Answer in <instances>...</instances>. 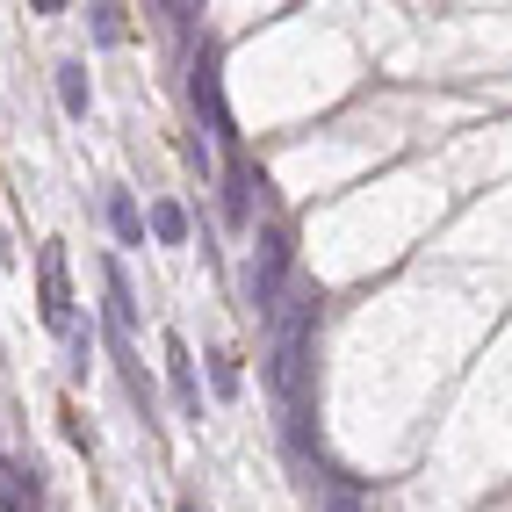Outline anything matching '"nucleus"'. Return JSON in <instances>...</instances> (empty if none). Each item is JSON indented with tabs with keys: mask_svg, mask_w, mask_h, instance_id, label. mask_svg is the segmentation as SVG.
Returning a JSON list of instances; mask_svg holds the SVG:
<instances>
[]
</instances>
